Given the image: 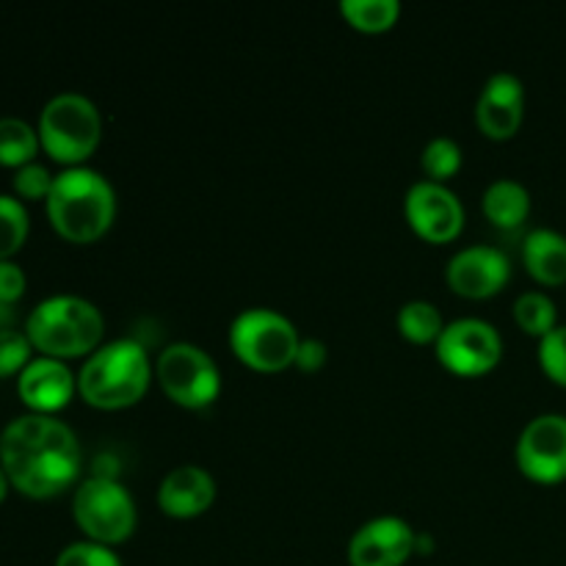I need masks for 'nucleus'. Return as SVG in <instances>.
<instances>
[{"label": "nucleus", "instance_id": "obj_1", "mask_svg": "<svg viewBox=\"0 0 566 566\" xmlns=\"http://www.w3.org/2000/svg\"><path fill=\"white\" fill-rule=\"evenodd\" d=\"M0 468L11 490L31 501H50L83 481L81 442L64 420L20 415L0 431Z\"/></svg>", "mask_w": 566, "mask_h": 566}, {"label": "nucleus", "instance_id": "obj_2", "mask_svg": "<svg viewBox=\"0 0 566 566\" xmlns=\"http://www.w3.org/2000/svg\"><path fill=\"white\" fill-rule=\"evenodd\" d=\"M48 221L66 243H97L114 227L116 191L108 177L88 166H75L55 175L48 202Z\"/></svg>", "mask_w": 566, "mask_h": 566}, {"label": "nucleus", "instance_id": "obj_3", "mask_svg": "<svg viewBox=\"0 0 566 566\" xmlns=\"http://www.w3.org/2000/svg\"><path fill=\"white\" fill-rule=\"evenodd\" d=\"M153 385L147 348L133 337L103 343L77 370V396L99 412L130 409Z\"/></svg>", "mask_w": 566, "mask_h": 566}, {"label": "nucleus", "instance_id": "obj_4", "mask_svg": "<svg viewBox=\"0 0 566 566\" xmlns=\"http://www.w3.org/2000/svg\"><path fill=\"white\" fill-rule=\"evenodd\" d=\"M25 335L39 357H53L61 363L92 357L103 346L105 318L83 296L59 293L48 296L31 310L25 321Z\"/></svg>", "mask_w": 566, "mask_h": 566}, {"label": "nucleus", "instance_id": "obj_5", "mask_svg": "<svg viewBox=\"0 0 566 566\" xmlns=\"http://www.w3.org/2000/svg\"><path fill=\"white\" fill-rule=\"evenodd\" d=\"M39 144L50 160L64 169L83 166L103 142V116L97 105L77 92L55 94L39 114Z\"/></svg>", "mask_w": 566, "mask_h": 566}, {"label": "nucleus", "instance_id": "obj_6", "mask_svg": "<svg viewBox=\"0 0 566 566\" xmlns=\"http://www.w3.org/2000/svg\"><path fill=\"white\" fill-rule=\"evenodd\" d=\"M298 343L302 337L293 321L269 307L243 310L230 326L232 354L254 374H282L293 368Z\"/></svg>", "mask_w": 566, "mask_h": 566}, {"label": "nucleus", "instance_id": "obj_7", "mask_svg": "<svg viewBox=\"0 0 566 566\" xmlns=\"http://www.w3.org/2000/svg\"><path fill=\"white\" fill-rule=\"evenodd\" d=\"M72 517L88 542L116 547L125 545L138 525L136 501L114 475H88L75 486Z\"/></svg>", "mask_w": 566, "mask_h": 566}, {"label": "nucleus", "instance_id": "obj_8", "mask_svg": "<svg viewBox=\"0 0 566 566\" xmlns=\"http://www.w3.org/2000/svg\"><path fill=\"white\" fill-rule=\"evenodd\" d=\"M155 379L171 403L182 409H208L221 396V370L205 348L171 343L158 354Z\"/></svg>", "mask_w": 566, "mask_h": 566}, {"label": "nucleus", "instance_id": "obj_9", "mask_svg": "<svg viewBox=\"0 0 566 566\" xmlns=\"http://www.w3.org/2000/svg\"><path fill=\"white\" fill-rule=\"evenodd\" d=\"M437 363L459 379H481L503 359V337L490 321L459 318L446 324L434 346Z\"/></svg>", "mask_w": 566, "mask_h": 566}, {"label": "nucleus", "instance_id": "obj_10", "mask_svg": "<svg viewBox=\"0 0 566 566\" xmlns=\"http://www.w3.org/2000/svg\"><path fill=\"white\" fill-rule=\"evenodd\" d=\"M403 219L409 230L426 243H453L464 230V205L457 193L440 182H415L403 199Z\"/></svg>", "mask_w": 566, "mask_h": 566}, {"label": "nucleus", "instance_id": "obj_11", "mask_svg": "<svg viewBox=\"0 0 566 566\" xmlns=\"http://www.w3.org/2000/svg\"><path fill=\"white\" fill-rule=\"evenodd\" d=\"M520 473L539 486H556L566 481V418L539 415L520 434L514 448Z\"/></svg>", "mask_w": 566, "mask_h": 566}, {"label": "nucleus", "instance_id": "obj_12", "mask_svg": "<svg viewBox=\"0 0 566 566\" xmlns=\"http://www.w3.org/2000/svg\"><path fill=\"white\" fill-rule=\"evenodd\" d=\"M512 280V263L495 247H468L451 258L446 269V282L457 296L481 302L503 291Z\"/></svg>", "mask_w": 566, "mask_h": 566}, {"label": "nucleus", "instance_id": "obj_13", "mask_svg": "<svg viewBox=\"0 0 566 566\" xmlns=\"http://www.w3.org/2000/svg\"><path fill=\"white\" fill-rule=\"evenodd\" d=\"M418 534L401 517L368 520L348 542V566H403L415 556Z\"/></svg>", "mask_w": 566, "mask_h": 566}, {"label": "nucleus", "instance_id": "obj_14", "mask_svg": "<svg viewBox=\"0 0 566 566\" xmlns=\"http://www.w3.org/2000/svg\"><path fill=\"white\" fill-rule=\"evenodd\" d=\"M525 119V86L512 72H497L475 99V127L492 142H509Z\"/></svg>", "mask_w": 566, "mask_h": 566}, {"label": "nucleus", "instance_id": "obj_15", "mask_svg": "<svg viewBox=\"0 0 566 566\" xmlns=\"http://www.w3.org/2000/svg\"><path fill=\"white\" fill-rule=\"evenodd\" d=\"M17 396L31 415L55 418L77 396V376L61 359L33 357L31 365L17 376Z\"/></svg>", "mask_w": 566, "mask_h": 566}, {"label": "nucleus", "instance_id": "obj_16", "mask_svg": "<svg viewBox=\"0 0 566 566\" xmlns=\"http://www.w3.org/2000/svg\"><path fill=\"white\" fill-rule=\"evenodd\" d=\"M216 479L199 464H180L158 486V509L171 520H197L216 503Z\"/></svg>", "mask_w": 566, "mask_h": 566}, {"label": "nucleus", "instance_id": "obj_17", "mask_svg": "<svg viewBox=\"0 0 566 566\" xmlns=\"http://www.w3.org/2000/svg\"><path fill=\"white\" fill-rule=\"evenodd\" d=\"M523 265L539 285H566V238L547 227L528 232L523 243Z\"/></svg>", "mask_w": 566, "mask_h": 566}, {"label": "nucleus", "instance_id": "obj_18", "mask_svg": "<svg viewBox=\"0 0 566 566\" xmlns=\"http://www.w3.org/2000/svg\"><path fill=\"white\" fill-rule=\"evenodd\" d=\"M481 210L486 221L503 232L520 230L531 216V191L517 180H495L481 197Z\"/></svg>", "mask_w": 566, "mask_h": 566}, {"label": "nucleus", "instance_id": "obj_19", "mask_svg": "<svg viewBox=\"0 0 566 566\" xmlns=\"http://www.w3.org/2000/svg\"><path fill=\"white\" fill-rule=\"evenodd\" d=\"M42 149L39 144L36 127L28 125L25 119L17 116H3L0 119V166L6 169H22V166L33 164Z\"/></svg>", "mask_w": 566, "mask_h": 566}, {"label": "nucleus", "instance_id": "obj_20", "mask_svg": "<svg viewBox=\"0 0 566 566\" xmlns=\"http://www.w3.org/2000/svg\"><path fill=\"white\" fill-rule=\"evenodd\" d=\"M442 329H446V321L431 302L415 298L398 310V332L403 335V340L415 343V346H437Z\"/></svg>", "mask_w": 566, "mask_h": 566}, {"label": "nucleus", "instance_id": "obj_21", "mask_svg": "<svg viewBox=\"0 0 566 566\" xmlns=\"http://www.w3.org/2000/svg\"><path fill=\"white\" fill-rule=\"evenodd\" d=\"M340 14L354 31L385 33L401 20V3L398 0H343Z\"/></svg>", "mask_w": 566, "mask_h": 566}, {"label": "nucleus", "instance_id": "obj_22", "mask_svg": "<svg viewBox=\"0 0 566 566\" xmlns=\"http://www.w3.org/2000/svg\"><path fill=\"white\" fill-rule=\"evenodd\" d=\"M514 321H517L520 329L531 337H545L551 335L558 326V313L556 304L547 293L542 291H528L514 302Z\"/></svg>", "mask_w": 566, "mask_h": 566}, {"label": "nucleus", "instance_id": "obj_23", "mask_svg": "<svg viewBox=\"0 0 566 566\" xmlns=\"http://www.w3.org/2000/svg\"><path fill=\"white\" fill-rule=\"evenodd\" d=\"M31 232V219L28 208L17 197L0 193V263L11 260L28 241Z\"/></svg>", "mask_w": 566, "mask_h": 566}, {"label": "nucleus", "instance_id": "obj_24", "mask_svg": "<svg viewBox=\"0 0 566 566\" xmlns=\"http://www.w3.org/2000/svg\"><path fill=\"white\" fill-rule=\"evenodd\" d=\"M464 164V153L462 147H459L453 138H431L429 144H426L423 155H420V166H423V175L426 180L431 182H440V186H446L451 177L459 175V169H462Z\"/></svg>", "mask_w": 566, "mask_h": 566}, {"label": "nucleus", "instance_id": "obj_25", "mask_svg": "<svg viewBox=\"0 0 566 566\" xmlns=\"http://www.w3.org/2000/svg\"><path fill=\"white\" fill-rule=\"evenodd\" d=\"M55 175H50L48 166L42 164H28L22 169L14 171V180H11V188H14V197L25 202H48L50 191H53Z\"/></svg>", "mask_w": 566, "mask_h": 566}, {"label": "nucleus", "instance_id": "obj_26", "mask_svg": "<svg viewBox=\"0 0 566 566\" xmlns=\"http://www.w3.org/2000/svg\"><path fill=\"white\" fill-rule=\"evenodd\" d=\"M33 346L25 332L6 329L0 332V379L20 376L31 365Z\"/></svg>", "mask_w": 566, "mask_h": 566}, {"label": "nucleus", "instance_id": "obj_27", "mask_svg": "<svg viewBox=\"0 0 566 566\" xmlns=\"http://www.w3.org/2000/svg\"><path fill=\"white\" fill-rule=\"evenodd\" d=\"M55 566H122L114 547L97 545V542H72L55 558Z\"/></svg>", "mask_w": 566, "mask_h": 566}, {"label": "nucleus", "instance_id": "obj_28", "mask_svg": "<svg viewBox=\"0 0 566 566\" xmlns=\"http://www.w3.org/2000/svg\"><path fill=\"white\" fill-rule=\"evenodd\" d=\"M539 365L553 385L566 387V326H556L539 340Z\"/></svg>", "mask_w": 566, "mask_h": 566}, {"label": "nucleus", "instance_id": "obj_29", "mask_svg": "<svg viewBox=\"0 0 566 566\" xmlns=\"http://www.w3.org/2000/svg\"><path fill=\"white\" fill-rule=\"evenodd\" d=\"M25 271L14 263V260H3L0 263V302L14 307L22 296H25Z\"/></svg>", "mask_w": 566, "mask_h": 566}, {"label": "nucleus", "instance_id": "obj_30", "mask_svg": "<svg viewBox=\"0 0 566 566\" xmlns=\"http://www.w3.org/2000/svg\"><path fill=\"white\" fill-rule=\"evenodd\" d=\"M326 359H329V348H326L321 340H315V337H307V340L298 343L296 363H293V368H298L302 374L313 376L324 368Z\"/></svg>", "mask_w": 566, "mask_h": 566}, {"label": "nucleus", "instance_id": "obj_31", "mask_svg": "<svg viewBox=\"0 0 566 566\" xmlns=\"http://www.w3.org/2000/svg\"><path fill=\"white\" fill-rule=\"evenodd\" d=\"M14 321H17V313L14 307H9V304L0 302V332L6 329H14Z\"/></svg>", "mask_w": 566, "mask_h": 566}, {"label": "nucleus", "instance_id": "obj_32", "mask_svg": "<svg viewBox=\"0 0 566 566\" xmlns=\"http://www.w3.org/2000/svg\"><path fill=\"white\" fill-rule=\"evenodd\" d=\"M9 490H11L9 475H6V470L0 468V506H3V501H6V497H9Z\"/></svg>", "mask_w": 566, "mask_h": 566}]
</instances>
